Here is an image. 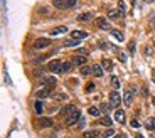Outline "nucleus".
I'll return each instance as SVG.
<instances>
[{
  "label": "nucleus",
  "instance_id": "32",
  "mask_svg": "<svg viewBox=\"0 0 155 138\" xmlns=\"http://www.w3.org/2000/svg\"><path fill=\"white\" fill-rule=\"evenodd\" d=\"M110 108H111V104H106V103H103L99 110H101V111H103V113H108V111H110Z\"/></svg>",
  "mask_w": 155,
  "mask_h": 138
},
{
  "label": "nucleus",
  "instance_id": "20",
  "mask_svg": "<svg viewBox=\"0 0 155 138\" xmlns=\"http://www.w3.org/2000/svg\"><path fill=\"white\" fill-rule=\"evenodd\" d=\"M98 135H99L98 130H89V131H84L83 137H84V138H96Z\"/></svg>",
  "mask_w": 155,
  "mask_h": 138
},
{
  "label": "nucleus",
  "instance_id": "27",
  "mask_svg": "<svg viewBox=\"0 0 155 138\" xmlns=\"http://www.w3.org/2000/svg\"><path fill=\"white\" fill-rule=\"evenodd\" d=\"M110 83H111V86L115 88V89H118L120 88V79L116 76H111V79H110Z\"/></svg>",
  "mask_w": 155,
  "mask_h": 138
},
{
  "label": "nucleus",
  "instance_id": "4",
  "mask_svg": "<svg viewBox=\"0 0 155 138\" xmlns=\"http://www.w3.org/2000/svg\"><path fill=\"white\" fill-rule=\"evenodd\" d=\"M132 103H133V91H132V89H125V93H123V104H125V106H132Z\"/></svg>",
  "mask_w": 155,
  "mask_h": 138
},
{
  "label": "nucleus",
  "instance_id": "19",
  "mask_svg": "<svg viewBox=\"0 0 155 138\" xmlns=\"http://www.w3.org/2000/svg\"><path fill=\"white\" fill-rule=\"evenodd\" d=\"M110 32H111V36H113L115 39H118L120 42H123L125 36H123V34H121V32H120V31H116V29H111V31H110Z\"/></svg>",
  "mask_w": 155,
  "mask_h": 138
},
{
  "label": "nucleus",
  "instance_id": "14",
  "mask_svg": "<svg viewBox=\"0 0 155 138\" xmlns=\"http://www.w3.org/2000/svg\"><path fill=\"white\" fill-rule=\"evenodd\" d=\"M71 37H72V39H86V37H88V32L74 31V32H71Z\"/></svg>",
  "mask_w": 155,
  "mask_h": 138
},
{
  "label": "nucleus",
  "instance_id": "28",
  "mask_svg": "<svg viewBox=\"0 0 155 138\" xmlns=\"http://www.w3.org/2000/svg\"><path fill=\"white\" fill-rule=\"evenodd\" d=\"M64 46H66V47L79 46V42H78V39H69V41H66V42H64Z\"/></svg>",
  "mask_w": 155,
  "mask_h": 138
},
{
  "label": "nucleus",
  "instance_id": "11",
  "mask_svg": "<svg viewBox=\"0 0 155 138\" xmlns=\"http://www.w3.org/2000/svg\"><path fill=\"white\" fill-rule=\"evenodd\" d=\"M115 120H116L118 123H121V125H123V123L126 121V118H125V111H123V110H116V111H115Z\"/></svg>",
  "mask_w": 155,
  "mask_h": 138
},
{
  "label": "nucleus",
  "instance_id": "23",
  "mask_svg": "<svg viewBox=\"0 0 155 138\" xmlns=\"http://www.w3.org/2000/svg\"><path fill=\"white\" fill-rule=\"evenodd\" d=\"M145 126L148 128V130H155V118H147Z\"/></svg>",
  "mask_w": 155,
  "mask_h": 138
},
{
  "label": "nucleus",
  "instance_id": "35",
  "mask_svg": "<svg viewBox=\"0 0 155 138\" xmlns=\"http://www.w3.org/2000/svg\"><path fill=\"white\" fill-rule=\"evenodd\" d=\"M76 54L78 56H88V51L86 49H76Z\"/></svg>",
  "mask_w": 155,
  "mask_h": 138
},
{
  "label": "nucleus",
  "instance_id": "37",
  "mask_svg": "<svg viewBox=\"0 0 155 138\" xmlns=\"http://www.w3.org/2000/svg\"><path fill=\"white\" fill-rule=\"evenodd\" d=\"M118 59H120L121 62H126V56H125L123 52H118Z\"/></svg>",
  "mask_w": 155,
  "mask_h": 138
},
{
  "label": "nucleus",
  "instance_id": "3",
  "mask_svg": "<svg viewBox=\"0 0 155 138\" xmlns=\"http://www.w3.org/2000/svg\"><path fill=\"white\" fill-rule=\"evenodd\" d=\"M81 120V111H74L72 115H69V116L66 118V125L67 126H72L74 123H78Z\"/></svg>",
  "mask_w": 155,
  "mask_h": 138
},
{
  "label": "nucleus",
  "instance_id": "25",
  "mask_svg": "<svg viewBox=\"0 0 155 138\" xmlns=\"http://www.w3.org/2000/svg\"><path fill=\"white\" fill-rule=\"evenodd\" d=\"M99 125H105V126H111V118H108V116L99 118Z\"/></svg>",
  "mask_w": 155,
  "mask_h": 138
},
{
  "label": "nucleus",
  "instance_id": "1",
  "mask_svg": "<svg viewBox=\"0 0 155 138\" xmlns=\"http://www.w3.org/2000/svg\"><path fill=\"white\" fill-rule=\"evenodd\" d=\"M52 5L56 7V9H72V7L76 5V0H52Z\"/></svg>",
  "mask_w": 155,
  "mask_h": 138
},
{
  "label": "nucleus",
  "instance_id": "38",
  "mask_svg": "<svg viewBox=\"0 0 155 138\" xmlns=\"http://www.w3.org/2000/svg\"><path fill=\"white\" fill-rule=\"evenodd\" d=\"M118 10L125 15V4H123V2H120V4H118Z\"/></svg>",
  "mask_w": 155,
  "mask_h": 138
},
{
  "label": "nucleus",
  "instance_id": "8",
  "mask_svg": "<svg viewBox=\"0 0 155 138\" xmlns=\"http://www.w3.org/2000/svg\"><path fill=\"white\" fill-rule=\"evenodd\" d=\"M74 111H78L74 104H66V106H64V108L61 110V115H62V116H66V118H67L69 115H72Z\"/></svg>",
  "mask_w": 155,
  "mask_h": 138
},
{
  "label": "nucleus",
  "instance_id": "5",
  "mask_svg": "<svg viewBox=\"0 0 155 138\" xmlns=\"http://www.w3.org/2000/svg\"><path fill=\"white\" fill-rule=\"evenodd\" d=\"M47 46H51V41H49V39H44V37H41V39L34 41V47H36V49H46Z\"/></svg>",
  "mask_w": 155,
  "mask_h": 138
},
{
  "label": "nucleus",
  "instance_id": "44",
  "mask_svg": "<svg viewBox=\"0 0 155 138\" xmlns=\"http://www.w3.org/2000/svg\"><path fill=\"white\" fill-rule=\"evenodd\" d=\"M152 103H154V106H155V98H152Z\"/></svg>",
  "mask_w": 155,
  "mask_h": 138
},
{
  "label": "nucleus",
  "instance_id": "22",
  "mask_svg": "<svg viewBox=\"0 0 155 138\" xmlns=\"http://www.w3.org/2000/svg\"><path fill=\"white\" fill-rule=\"evenodd\" d=\"M88 113H89V115H91V116H94V118H96V116H99V115H101V113H99V110H98V108H96V106H89V108H88Z\"/></svg>",
  "mask_w": 155,
  "mask_h": 138
},
{
  "label": "nucleus",
  "instance_id": "42",
  "mask_svg": "<svg viewBox=\"0 0 155 138\" xmlns=\"http://www.w3.org/2000/svg\"><path fill=\"white\" fill-rule=\"evenodd\" d=\"M115 138H123V135H115Z\"/></svg>",
  "mask_w": 155,
  "mask_h": 138
},
{
  "label": "nucleus",
  "instance_id": "34",
  "mask_svg": "<svg viewBox=\"0 0 155 138\" xmlns=\"http://www.w3.org/2000/svg\"><path fill=\"white\" fill-rule=\"evenodd\" d=\"M34 108H36V111H37V113H42V103H41V101H36Z\"/></svg>",
  "mask_w": 155,
  "mask_h": 138
},
{
  "label": "nucleus",
  "instance_id": "21",
  "mask_svg": "<svg viewBox=\"0 0 155 138\" xmlns=\"http://www.w3.org/2000/svg\"><path fill=\"white\" fill-rule=\"evenodd\" d=\"M101 64H103V67L106 69V71H111V69H113V62H111V59H103Z\"/></svg>",
  "mask_w": 155,
  "mask_h": 138
},
{
  "label": "nucleus",
  "instance_id": "29",
  "mask_svg": "<svg viewBox=\"0 0 155 138\" xmlns=\"http://www.w3.org/2000/svg\"><path fill=\"white\" fill-rule=\"evenodd\" d=\"M44 84H47V86H54V84H56V77H52V76L46 77V79H44Z\"/></svg>",
  "mask_w": 155,
  "mask_h": 138
},
{
  "label": "nucleus",
  "instance_id": "2",
  "mask_svg": "<svg viewBox=\"0 0 155 138\" xmlns=\"http://www.w3.org/2000/svg\"><path fill=\"white\" fill-rule=\"evenodd\" d=\"M121 101H123V98H120L118 91H111V93H110V104H111L113 108H118Z\"/></svg>",
  "mask_w": 155,
  "mask_h": 138
},
{
  "label": "nucleus",
  "instance_id": "10",
  "mask_svg": "<svg viewBox=\"0 0 155 138\" xmlns=\"http://www.w3.org/2000/svg\"><path fill=\"white\" fill-rule=\"evenodd\" d=\"M64 32H67V27L66 26H59V27H54L49 34H51V36H61V34H64Z\"/></svg>",
  "mask_w": 155,
  "mask_h": 138
},
{
  "label": "nucleus",
  "instance_id": "13",
  "mask_svg": "<svg viewBox=\"0 0 155 138\" xmlns=\"http://www.w3.org/2000/svg\"><path fill=\"white\" fill-rule=\"evenodd\" d=\"M59 67H61V62L57 61V59H54V61L49 62L47 69H49V71H52V72H57V71H59Z\"/></svg>",
  "mask_w": 155,
  "mask_h": 138
},
{
  "label": "nucleus",
  "instance_id": "30",
  "mask_svg": "<svg viewBox=\"0 0 155 138\" xmlns=\"http://www.w3.org/2000/svg\"><path fill=\"white\" fill-rule=\"evenodd\" d=\"M128 51L132 52V54H135V51H137V44H135V41L128 42Z\"/></svg>",
  "mask_w": 155,
  "mask_h": 138
},
{
  "label": "nucleus",
  "instance_id": "24",
  "mask_svg": "<svg viewBox=\"0 0 155 138\" xmlns=\"http://www.w3.org/2000/svg\"><path fill=\"white\" fill-rule=\"evenodd\" d=\"M99 47H101L103 51H115L113 44H110V42H101V44H99Z\"/></svg>",
  "mask_w": 155,
  "mask_h": 138
},
{
  "label": "nucleus",
  "instance_id": "46",
  "mask_svg": "<svg viewBox=\"0 0 155 138\" xmlns=\"http://www.w3.org/2000/svg\"><path fill=\"white\" fill-rule=\"evenodd\" d=\"M154 44H155V36H154Z\"/></svg>",
  "mask_w": 155,
  "mask_h": 138
},
{
  "label": "nucleus",
  "instance_id": "40",
  "mask_svg": "<svg viewBox=\"0 0 155 138\" xmlns=\"http://www.w3.org/2000/svg\"><path fill=\"white\" fill-rule=\"evenodd\" d=\"M150 29H155V15L150 19Z\"/></svg>",
  "mask_w": 155,
  "mask_h": 138
},
{
  "label": "nucleus",
  "instance_id": "16",
  "mask_svg": "<svg viewBox=\"0 0 155 138\" xmlns=\"http://www.w3.org/2000/svg\"><path fill=\"white\" fill-rule=\"evenodd\" d=\"M84 62H86V56H74L72 59V64H78V66H84Z\"/></svg>",
  "mask_w": 155,
  "mask_h": 138
},
{
  "label": "nucleus",
  "instance_id": "9",
  "mask_svg": "<svg viewBox=\"0 0 155 138\" xmlns=\"http://www.w3.org/2000/svg\"><path fill=\"white\" fill-rule=\"evenodd\" d=\"M71 67H72V62H61V67H59V74H66V72H69L71 71Z\"/></svg>",
  "mask_w": 155,
  "mask_h": 138
},
{
  "label": "nucleus",
  "instance_id": "39",
  "mask_svg": "<svg viewBox=\"0 0 155 138\" xmlns=\"http://www.w3.org/2000/svg\"><path fill=\"white\" fill-rule=\"evenodd\" d=\"M111 135H113V130H106V131L103 133V137H105V138H108V137H111Z\"/></svg>",
  "mask_w": 155,
  "mask_h": 138
},
{
  "label": "nucleus",
  "instance_id": "33",
  "mask_svg": "<svg viewBox=\"0 0 155 138\" xmlns=\"http://www.w3.org/2000/svg\"><path fill=\"white\" fill-rule=\"evenodd\" d=\"M143 54H145V56H152V54H154V51H152V47L145 46V49H143Z\"/></svg>",
  "mask_w": 155,
  "mask_h": 138
},
{
  "label": "nucleus",
  "instance_id": "7",
  "mask_svg": "<svg viewBox=\"0 0 155 138\" xmlns=\"http://www.w3.org/2000/svg\"><path fill=\"white\" fill-rule=\"evenodd\" d=\"M52 88H54V86H47V84H46V86L42 88L41 91H37V98H39V99H42V98H47V96H49V94L52 93Z\"/></svg>",
  "mask_w": 155,
  "mask_h": 138
},
{
  "label": "nucleus",
  "instance_id": "45",
  "mask_svg": "<svg viewBox=\"0 0 155 138\" xmlns=\"http://www.w3.org/2000/svg\"><path fill=\"white\" fill-rule=\"evenodd\" d=\"M135 138H143V137H142V135H137V137H135Z\"/></svg>",
  "mask_w": 155,
  "mask_h": 138
},
{
  "label": "nucleus",
  "instance_id": "12",
  "mask_svg": "<svg viewBox=\"0 0 155 138\" xmlns=\"http://www.w3.org/2000/svg\"><path fill=\"white\" fill-rule=\"evenodd\" d=\"M54 123H52V120L51 118H39V126L41 128H49V126H52Z\"/></svg>",
  "mask_w": 155,
  "mask_h": 138
},
{
  "label": "nucleus",
  "instance_id": "36",
  "mask_svg": "<svg viewBox=\"0 0 155 138\" xmlns=\"http://www.w3.org/2000/svg\"><path fill=\"white\" fill-rule=\"evenodd\" d=\"M130 125H132L133 128H140V123H138V120H135V118L132 120V121H130Z\"/></svg>",
  "mask_w": 155,
  "mask_h": 138
},
{
  "label": "nucleus",
  "instance_id": "17",
  "mask_svg": "<svg viewBox=\"0 0 155 138\" xmlns=\"http://www.w3.org/2000/svg\"><path fill=\"white\" fill-rule=\"evenodd\" d=\"M91 17H93L91 12H84V14H79V15H78V20H79V22H88Z\"/></svg>",
  "mask_w": 155,
  "mask_h": 138
},
{
  "label": "nucleus",
  "instance_id": "6",
  "mask_svg": "<svg viewBox=\"0 0 155 138\" xmlns=\"http://www.w3.org/2000/svg\"><path fill=\"white\" fill-rule=\"evenodd\" d=\"M96 24H98L99 29H103V31H111V26H110V22L105 19V17H98L96 19Z\"/></svg>",
  "mask_w": 155,
  "mask_h": 138
},
{
  "label": "nucleus",
  "instance_id": "26",
  "mask_svg": "<svg viewBox=\"0 0 155 138\" xmlns=\"http://www.w3.org/2000/svg\"><path fill=\"white\" fill-rule=\"evenodd\" d=\"M79 72H81L83 76H88V74H91V72H93V67H89V66H83Z\"/></svg>",
  "mask_w": 155,
  "mask_h": 138
},
{
  "label": "nucleus",
  "instance_id": "15",
  "mask_svg": "<svg viewBox=\"0 0 155 138\" xmlns=\"http://www.w3.org/2000/svg\"><path fill=\"white\" fill-rule=\"evenodd\" d=\"M121 17H123V14H121L120 10H110V12H108V19H113V20H120Z\"/></svg>",
  "mask_w": 155,
  "mask_h": 138
},
{
  "label": "nucleus",
  "instance_id": "41",
  "mask_svg": "<svg viewBox=\"0 0 155 138\" xmlns=\"http://www.w3.org/2000/svg\"><path fill=\"white\" fill-rule=\"evenodd\" d=\"M152 81L155 83V71H152Z\"/></svg>",
  "mask_w": 155,
  "mask_h": 138
},
{
  "label": "nucleus",
  "instance_id": "18",
  "mask_svg": "<svg viewBox=\"0 0 155 138\" xmlns=\"http://www.w3.org/2000/svg\"><path fill=\"white\" fill-rule=\"evenodd\" d=\"M93 74L96 77H101L103 76V67L99 66V64H93Z\"/></svg>",
  "mask_w": 155,
  "mask_h": 138
},
{
  "label": "nucleus",
  "instance_id": "31",
  "mask_svg": "<svg viewBox=\"0 0 155 138\" xmlns=\"http://www.w3.org/2000/svg\"><path fill=\"white\" fill-rule=\"evenodd\" d=\"M94 86H96L94 83H88V84H86V88H84V91H86V93H91L94 89Z\"/></svg>",
  "mask_w": 155,
  "mask_h": 138
},
{
  "label": "nucleus",
  "instance_id": "43",
  "mask_svg": "<svg viewBox=\"0 0 155 138\" xmlns=\"http://www.w3.org/2000/svg\"><path fill=\"white\" fill-rule=\"evenodd\" d=\"M143 2H148V4H152V2H154V0H143Z\"/></svg>",
  "mask_w": 155,
  "mask_h": 138
}]
</instances>
